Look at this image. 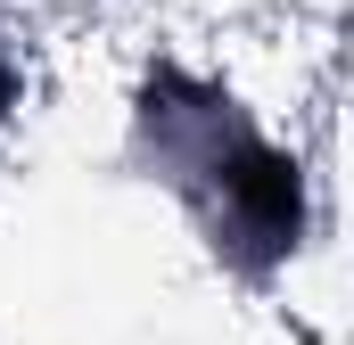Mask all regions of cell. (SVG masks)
I'll return each instance as SVG.
<instances>
[{"label": "cell", "mask_w": 354, "mask_h": 345, "mask_svg": "<svg viewBox=\"0 0 354 345\" xmlns=\"http://www.w3.org/2000/svg\"><path fill=\"white\" fill-rule=\"evenodd\" d=\"M189 181H198V206H206V222H214V239H231V247H248L256 263L288 255L297 247V165L264 148L239 115H231V99L214 107H198V140H181L174 148Z\"/></svg>", "instance_id": "cell-1"}]
</instances>
